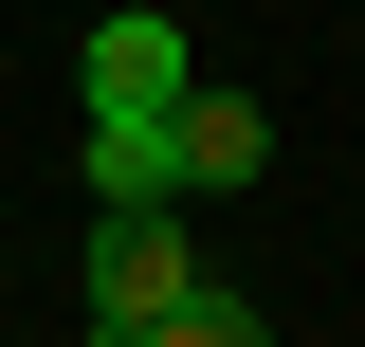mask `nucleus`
<instances>
[{
	"label": "nucleus",
	"mask_w": 365,
	"mask_h": 347,
	"mask_svg": "<svg viewBox=\"0 0 365 347\" xmlns=\"http://www.w3.org/2000/svg\"><path fill=\"white\" fill-rule=\"evenodd\" d=\"M182 293H201V238H182V201H91V347H146Z\"/></svg>",
	"instance_id": "obj_1"
},
{
	"label": "nucleus",
	"mask_w": 365,
	"mask_h": 347,
	"mask_svg": "<svg viewBox=\"0 0 365 347\" xmlns=\"http://www.w3.org/2000/svg\"><path fill=\"white\" fill-rule=\"evenodd\" d=\"M73 91H91V110H182V91H201V55H182V19H165V0H91Z\"/></svg>",
	"instance_id": "obj_2"
},
{
	"label": "nucleus",
	"mask_w": 365,
	"mask_h": 347,
	"mask_svg": "<svg viewBox=\"0 0 365 347\" xmlns=\"http://www.w3.org/2000/svg\"><path fill=\"white\" fill-rule=\"evenodd\" d=\"M256 165H274V110L201 74V91L165 110V201H220V183H256Z\"/></svg>",
	"instance_id": "obj_3"
},
{
	"label": "nucleus",
	"mask_w": 365,
	"mask_h": 347,
	"mask_svg": "<svg viewBox=\"0 0 365 347\" xmlns=\"http://www.w3.org/2000/svg\"><path fill=\"white\" fill-rule=\"evenodd\" d=\"M91 201H165V110H91Z\"/></svg>",
	"instance_id": "obj_4"
},
{
	"label": "nucleus",
	"mask_w": 365,
	"mask_h": 347,
	"mask_svg": "<svg viewBox=\"0 0 365 347\" xmlns=\"http://www.w3.org/2000/svg\"><path fill=\"white\" fill-rule=\"evenodd\" d=\"M146 347H274V329H256V293H220V274H201V293H182Z\"/></svg>",
	"instance_id": "obj_5"
}]
</instances>
